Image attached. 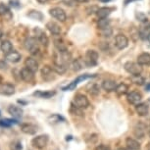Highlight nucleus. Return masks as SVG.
Segmentation results:
<instances>
[{
  "label": "nucleus",
  "instance_id": "1",
  "mask_svg": "<svg viewBox=\"0 0 150 150\" xmlns=\"http://www.w3.org/2000/svg\"><path fill=\"white\" fill-rule=\"evenodd\" d=\"M53 64L62 65V66H66L71 63L72 61V55L70 52L66 51H56L53 55Z\"/></svg>",
  "mask_w": 150,
  "mask_h": 150
},
{
  "label": "nucleus",
  "instance_id": "2",
  "mask_svg": "<svg viewBox=\"0 0 150 150\" xmlns=\"http://www.w3.org/2000/svg\"><path fill=\"white\" fill-rule=\"evenodd\" d=\"M48 141H49V135L48 134H39L36 135L35 137H33L32 139V145L35 148L41 150L44 149L47 146Z\"/></svg>",
  "mask_w": 150,
  "mask_h": 150
},
{
  "label": "nucleus",
  "instance_id": "3",
  "mask_svg": "<svg viewBox=\"0 0 150 150\" xmlns=\"http://www.w3.org/2000/svg\"><path fill=\"white\" fill-rule=\"evenodd\" d=\"M38 43L39 42L38 39H36V38H28L24 42V46L30 54L36 55L39 52Z\"/></svg>",
  "mask_w": 150,
  "mask_h": 150
},
{
  "label": "nucleus",
  "instance_id": "4",
  "mask_svg": "<svg viewBox=\"0 0 150 150\" xmlns=\"http://www.w3.org/2000/svg\"><path fill=\"white\" fill-rule=\"evenodd\" d=\"M73 104L75 106H77L80 109H86L89 106V100L84 94L81 93H78L75 95V97L73 99Z\"/></svg>",
  "mask_w": 150,
  "mask_h": 150
},
{
  "label": "nucleus",
  "instance_id": "5",
  "mask_svg": "<svg viewBox=\"0 0 150 150\" xmlns=\"http://www.w3.org/2000/svg\"><path fill=\"white\" fill-rule=\"evenodd\" d=\"M95 75H89V74H84V75H81V76H79V77L74 80L72 83H70L68 86L62 87V90L63 91H71V90H74L77 87V86L81 81H83L84 80H87V79H91V78H94Z\"/></svg>",
  "mask_w": 150,
  "mask_h": 150
},
{
  "label": "nucleus",
  "instance_id": "6",
  "mask_svg": "<svg viewBox=\"0 0 150 150\" xmlns=\"http://www.w3.org/2000/svg\"><path fill=\"white\" fill-rule=\"evenodd\" d=\"M124 68L132 76H138L142 73V67H141V65L135 63V62H132V61L126 62L124 65Z\"/></svg>",
  "mask_w": 150,
  "mask_h": 150
},
{
  "label": "nucleus",
  "instance_id": "7",
  "mask_svg": "<svg viewBox=\"0 0 150 150\" xmlns=\"http://www.w3.org/2000/svg\"><path fill=\"white\" fill-rule=\"evenodd\" d=\"M99 58V54L95 50H87L84 56V64L87 67H93L95 65H97Z\"/></svg>",
  "mask_w": 150,
  "mask_h": 150
},
{
  "label": "nucleus",
  "instance_id": "8",
  "mask_svg": "<svg viewBox=\"0 0 150 150\" xmlns=\"http://www.w3.org/2000/svg\"><path fill=\"white\" fill-rule=\"evenodd\" d=\"M40 75H41L42 80H43L44 81H47V83L54 81L56 79L55 71L53 70V68L50 67V66H44L43 68H42L41 71H40Z\"/></svg>",
  "mask_w": 150,
  "mask_h": 150
},
{
  "label": "nucleus",
  "instance_id": "9",
  "mask_svg": "<svg viewBox=\"0 0 150 150\" xmlns=\"http://www.w3.org/2000/svg\"><path fill=\"white\" fill-rule=\"evenodd\" d=\"M49 14H50V16H52L54 19L58 20V21H60V22H65L67 20L66 12L60 7H54V8H52V9H50Z\"/></svg>",
  "mask_w": 150,
  "mask_h": 150
},
{
  "label": "nucleus",
  "instance_id": "10",
  "mask_svg": "<svg viewBox=\"0 0 150 150\" xmlns=\"http://www.w3.org/2000/svg\"><path fill=\"white\" fill-rule=\"evenodd\" d=\"M33 32H35L36 39L38 40L39 43L41 45H43L44 47H47L48 44H49V39H48V36L46 35V33L42 30L39 29V28H35V29L33 30Z\"/></svg>",
  "mask_w": 150,
  "mask_h": 150
},
{
  "label": "nucleus",
  "instance_id": "11",
  "mask_svg": "<svg viewBox=\"0 0 150 150\" xmlns=\"http://www.w3.org/2000/svg\"><path fill=\"white\" fill-rule=\"evenodd\" d=\"M129 45V39L125 35H122V33H119L115 36V46L118 48V49H125L127 46Z\"/></svg>",
  "mask_w": 150,
  "mask_h": 150
},
{
  "label": "nucleus",
  "instance_id": "12",
  "mask_svg": "<svg viewBox=\"0 0 150 150\" xmlns=\"http://www.w3.org/2000/svg\"><path fill=\"white\" fill-rule=\"evenodd\" d=\"M15 86L10 83H5L0 84V94L4 96H11L15 94Z\"/></svg>",
  "mask_w": 150,
  "mask_h": 150
},
{
  "label": "nucleus",
  "instance_id": "13",
  "mask_svg": "<svg viewBox=\"0 0 150 150\" xmlns=\"http://www.w3.org/2000/svg\"><path fill=\"white\" fill-rule=\"evenodd\" d=\"M35 73H33V71H30L25 67L20 72V77H21V79L25 83H32L35 80Z\"/></svg>",
  "mask_w": 150,
  "mask_h": 150
},
{
  "label": "nucleus",
  "instance_id": "14",
  "mask_svg": "<svg viewBox=\"0 0 150 150\" xmlns=\"http://www.w3.org/2000/svg\"><path fill=\"white\" fill-rule=\"evenodd\" d=\"M146 129H147L146 125L142 123V122H138L134 128V134L137 138H143L145 137Z\"/></svg>",
  "mask_w": 150,
  "mask_h": 150
},
{
  "label": "nucleus",
  "instance_id": "15",
  "mask_svg": "<svg viewBox=\"0 0 150 150\" xmlns=\"http://www.w3.org/2000/svg\"><path fill=\"white\" fill-rule=\"evenodd\" d=\"M21 132H24L25 134H29V135H33L38 132V127L33 124H29V123H25L21 125Z\"/></svg>",
  "mask_w": 150,
  "mask_h": 150
},
{
  "label": "nucleus",
  "instance_id": "16",
  "mask_svg": "<svg viewBox=\"0 0 150 150\" xmlns=\"http://www.w3.org/2000/svg\"><path fill=\"white\" fill-rule=\"evenodd\" d=\"M127 99H128L129 103L137 105V104L140 103L141 99H142V95H141L140 92L137 91V90H134V91L129 93L128 96H127Z\"/></svg>",
  "mask_w": 150,
  "mask_h": 150
},
{
  "label": "nucleus",
  "instance_id": "17",
  "mask_svg": "<svg viewBox=\"0 0 150 150\" xmlns=\"http://www.w3.org/2000/svg\"><path fill=\"white\" fill-rule=\"evenodd\" d=\"M8 113H9L13 118L19 120V119H21L23 117L24 111H23V109L21 107H19L17 105H10L8 107Z\"/></svg>",
  "mask_w": 150,
  "mask_h": 150
},
{
  "label": "nucleus",
  "instance_id": "18",
  "mask_svg": "<svg viewBox=\"0 0 150 150\" xmlns=\"http://www.w3.org/2000/svg\"><path fill=\"white\" fill-rule=\"evenodd\" d=\"M25 67L28 68V69L30 71H33V73H36L38 70V63L35 58L28 57L26 60H25Z\"/></svg>",
  "mask_w": 150,
  "mask_h": 150
},
{
  "label": "nucleus",
  "instance_id": "19",
  "mask_svg": "<svg viewBox=\"0 0 150 150\" xmlns=\"http://www.w3.org/2000/svg\"><path fill=\"white\" fill-rule=\"evenodd\" d=\"M135 112L140 117H145L149 113V106L146 103H138L135 105Z\"/></svg>",
  "mask_w": 150,
  "mask_h": 150
},
{
  "label": "nucleus",
  "instance_id": "20",
  "mask_svg": "<svg viewBox=\"0 0 150 150\" xmlns=\"http://www.w3.org/2000/svg\"><path fill=\"white\" fill-rule=\"evenodd\" d=\"M5 60L8 62H11V63H18L21 60V54L18 51H15V50H12L9 53L5 54Z\"/></svg>",
  "mask_w": 150,
  "mask_h": 150
},
{
  "label": "nucleus",
  "instance_id": "21",
  "mask_svg": "<svg viewBox=\"0 0 150 150\" xmlns=\"http://www.w3.org/2000/svg\"><path fill=\"white\" fill-rule=\"evenodd\" d=\"M126 145L127 148H129V150H140L141 145L137 139L132 137H127L126 138Z\"/></svg>",
  "mask_w": 150,
  "mask_h": 150
},
{
  "label": "nucleus",
  "instance_id": "22",
  "mask_svg": "<svg viewBox=\"0 0 150 150\" xmlns=\"http://www.w3.org/2000/svg\"><path fill=\"white\" fill-rule=\"evenodd\" d=\"M46 28H47V30L54 35H59L61 33V28L57 23H55V22H48L46 24Z\"/></svg>",
  "mask_w": 150,
  "mask_h": 150
},
{
  "label": "nucleus",
  "instance_id": "23",
  "mask_svg": "<svg viewBox=\"0 0 150 150\" xmlns=\"http://www.w3.org/2000/svg\"><path fill=\"white\" fill-rule=\"evenodd\" d=\"M116 81L113 80H104L102 81V88L107 92H111V91H115L116 89Z\"/></svg>",
  "mask_w": 150,
  "mask_h": 150
},
{
  "label": "nucleus",
  "instance_id": "24",
  "mask_svg": "<svg viewBox=\"0 0 150 150\" xmlns=\"http://www.w3.org/2000/svg\"><path fill=\"white\" fill-rule=\"evenodd\" d=\"M137 63L141 66H150V54L149 53H141L137 57Z\"/></svg>",
  "mask_w": 150,
  "mask_h": 150
},
{
  "label": "nucleus",
  "instance_id": "25",
  "mask_svg": "<svg viewBox=\"0 0 150 150\" xmlns=\"http://www.w3.org/2000/svg\"><path fill=\"white\" fill-rule=\"evenodd\" d=\"M18 124V120L15 118L13 119H8L5 118L3 120H0V128H5V129H9L14 125Z\"/></svg>",
  "mask_w": 150,
  "mask_h": 150
},
{
  "label": "nucleus",
  "instance_id": "26",
  "mask_svg": "<svg viewBox=\"0 0 150 150\" xmlns=\"http://www.w3.org/2000/svg\"><path fill=\"white\" fill-rule=\"evenodd\" d=\"M112 11H113V8H110V7L99 8V9H97V11H96V16H97L99 19L107 18V17L112 13Z\"/></svg>",
  "mask_w": 150,
  "mask_h": 150
},
{
  "label": "nucleus",
  "instance_id": "27",
  "mask_svg": "<svg viewBox=\"0 0 150 150\" xmlns=\"http://www.w3.org/2000/svg\"><path fill=\"white\" fill-rule=\"evenodd\" d=\"M0 49H1V51L3 52L4 54H7V53H9L10 51L13 50V45L11 43L10 40L5 39V40H2L1 43H0Z\"/></svg>",
  "mask_w": 150,
  "mask_h": 150
},
{
  "label": "nucleus",
  "instance_id": "28",
  "mask_svg": "<svg viewBox=\"0 0 150 150\" xmlns=\"http://www.w3.org/2000/svg\"><path fill=\"white\" fill-rule=\"evenodd\" d=\"M56 94V91L54 90H48V91H35L33 93L35 96H38V97H40V98H45V99H48V98H51L52 96H54Z\"/></svg>",
  "mask_w": 150,
  "mask_h": 150
},
{
  "label": "nucleus",
  "instance_id": "29",
  "mask_svg": "<svg viewBox=\"0 0 150 150\" xmlns=\"http://www.w3.org/2000/svg\"><path fill=\"white\" fill-rule=\"evenodd\" d=\"M128 91H129V86H128V84H126V83L117 84V86H116V89H115V92L117 93L119 96L127 94Z\"/></svg>",
  "mask_w": 150,
  "mask_h": 150
},
{
  "label": "nucleus",
  "instance_id": "30",
  "mask_svg": "<svg viewBox=\"0 0 150 150\" xmlns=\"http://www.w3.org/2000/svg\"><path fill=\"white\" fill-rule=\"evenodd\" d=\"M28 16H29L30 19L36 20V21H42V20H43V14H42L40 11H38V10H30V12L28 13Z\"/></svg>",
  "mask_w": 150,
  "mask_h": 150
},
{
  "label": "nucleus",
  "instance_id": "31",
  "mask_svg": "<svg viewBox=\"0 0 150 150\" xmlns=\"http://www.w3.org/2000/svg\"><path fill=\"white\" fill-rule=\"evenodd\" d=\"M54 45L58 51H66L67 50V45L62 38L54 39Z\"/></svg>",
  "mask_w": 150,
  "mask_h": 150
},
{
  "label": "nucleus",
  "instance_id": "32",
  "mask_svg": "<svg viewBox=\"0 0 150 150\" xmlns=\"http://www.w3.org/2000/svg\"><path fill=\"white\" fill-rule=\"evenodd\" d=\"M9 149L10 150H23L24 146L21 140L19 139H14L13 141H11L9 144Z\"/></svg>",
  "mask_w": 150,
  "mask_h": 150
},
{
  "label": "nucleus",
  "instance_id": "33",
  "mask_svg": "<svg viewBox=\"0 0 150 150\" xmlns=\"http://www.w3.org/2000/svg\"><path fill=\"white\" fill-rule=\"evenodd\" d=\"M65 121H66V119L59 114H53L48 118V122L50 124H57L60 123V122H65Z\"/></svg>",
  "mask_w": 150,
  "mask_h": 150
},
{
  "label": "nucleus",
  "instance_id": "34",
  "mask_svg": "<svg viewBox=\"0 0 150 150\" xmlns=\"http://www.w3.org/2000/svg\"><path fill=\"white\" fill-rule=\"evenodd\" d=\"M97 27L99 30H104V29H106V28L110 27V20L108 18L99 19V21L97 23Z\"/></svg>",
  "mask_w": 150,
  "mask_h": 150
},
{
  "label": "nucleus",
  "instance_id": "35",
  "mask_svg": "<svg viewBox=\"0 0 150 150\" xmlns=\"http://www.w3.org/2000/svg\"><path fill=\"white\" fill-rule=\"evenodd\" d=\"M8 15H9L10 17H12L9 7H8L7 5L4 4V3H0V16H1V17H7Z\"/></svg>",
  "mask_w": 150,
  "mask_h": 150
},
{
  "label": "nucleus",
  "instance_id": "36",
  "mask_svg": "<svg viewBox=\"0 0 150 150\" xmlns=\"http://www.w3.org/2000/svg\"><path fill=\"white\" fill-rule=\"evenodd\" d=\"M70 112H71V114L76 115V116H80V117H83V109L78 108V107L74 105L73 103H72V106H71V108H70Z\"/></svg>",
  "mask_w": 150,
  "mask_h": 150
},
{
  "label": "nucleus",
  "instance_id": "37",
  "mask_svg": "<svg viewBox=\"0 0 150 150\" xmlns=\"http://www.w3.org/2000/svg\"><path fill=\"white\" fill-rule=\"evenodd\" d=\"M53 70L55 71L56 74H59V75H62L67 71V67L66 66H62V65H57V64H53Z\"/></svg>",
  "mask_w": 150,
  "mask_h": 150
},
{
  "label": "nucleus",
  "instance_id": "38",
  "mask_svg": "<svg viewBox=\"0 0 150 150\" xmlns=\"http://www.w3.org/2000/svg\"><path fill=\"white\" fill-rule=\"evenodd\" d=\"M132 81H134V83L137 84V86H142V84H144V83H145L144 79L141 77L140 75H138V76H132Z\"/></svg>",
  "mask_w": 150,
  "mask_h": 150
},
{
  "label": "nucleus",
  "instance_id": "39",
  "mask_svg": "<svg viewBox=\"0 0 150 150\" xmlns=\"http://www.w3.org/2000/svg\"><path fill=\"white\" fill-rule=\"evenodd\" d=\"M71 68H72L73 71L78 72V71L83 69V66H81V64L80 63V61L79 60H74L72 63H71Z\"/></svg>",
  "mask_w": 150,
  "mask_h": 150
},
{
  "label": "nucleus",
  "instance_id": "40",
  "mask_svg": "<svg viewBox=\"0 0 150 150\" xmlns=\"http://www.w3.org/2000/svg\"><path fill=\"white\" fill-rule=\"evenodd\" d=\"M140 33H141V35H143L144 38H147V36L150 35V25L146 26L145 28H143V29L140 30Z\"/></svg>",
  "mask_w": 150,
  "mask_h": 150
},
{
  "label": "nucleus",
  "instance_id": "41",
  "mask_svg": "<svg viewBox=\"0 0 150 150\" xmlns=\"http://www.w3.org/2000/svg\"><path fill=\"white\" fill-rule=\"evenodd\" d=\"M101 33H102V35L105 36V38H109L110 35H112V29L110 27H108L104 30H101Z\"/></svg>",
  "mask_w": 150,
  "mask_h": 150
},
{
  "label": "nucleus",
  "instance_id": "42",
  "mask_svg": "<svg viewBox=\"0 0 150 150\" xmlns=\"http://www.w3.org/2000/svg\"><path fill=\"white\" fill-rule=\"evenodd\" d=\"M95 150H111V148L106 144H99L95 147Z\"/></svg>",
  "mask_w": 150,
  "mask_h": 150
},
{
  "label": "nucleus",
  "instance_id": "43",
  "mask_svg": "<svg viewBox=\"0 0 150 150\" xmlns=\"http://www.w3.org/2000/svg\"><path fill=\"white\" fill-rule=\"evenodd\" d=\"M137 19L139 20L140 22H146L147 21V17L144 15L143 13L138 12V14H137Z\"/></svg>",
  "mask_w": 150,
  "mask_h": 150
},
{
  "label": "nucleus",
  "instance_id": "44",
  "mask_svg": "<svg viewBox=\"0 0 150 150\" xmlns=\"http://www.w3.org/2000/svg\"><path fill=\"white\" fill-rule=\"evenodd\" d=\"M62 2H63L65 5H67V6L72 7V6H74V5H75L76 0H62Z\"/></svg>",
  "mask_w": 150,
  "mask_h": 150
},
{
  "label": "nucleus",
  "instance_id": "45",
  "mask_svg": "<svg viewBox=\"0 0 150 150\" xmlns=\"http://www.w3.org/2000/svg\"><path fill=\"white\" fill-rule=\"evenodd\" d=\"M8 69V64L5 62V60H0V70L5 71Z\"/></svg>",
  "mask_w": 150,
  "mask_h": 150
},
{
  "label": "nucleus",
  "instance_id": "46",
  "mask_svg": "<svg viewBox=\"0 0 150 150\" xmlns=\"http://www.w3.org/2000/svg\"><path fill=\"white\" fill-rule=\"evenodd\" d=\"M10 3H11V5H12V6H14V7H19V6H20V5H18V4H19V2H18V1H15V0H11Z\"/></svg>",
  "mask_w": 150,
  "mask_h": 150
},
{
  "label": "nucleus",
  "instance_id": "47",
  "mask_svg": "<svg viewBox=\"0 0 150 150\" xmlns=\"http://www.w3.org/2000/svg\"><path fill=\"white\" fill-rule=\"evenodd\" d=\"M36 1H38V3H40V4H45V3H47L49 0H36Z\"/></svg>",
  "mask_w": 150,
  "mask_h": 150
},
{
  "label": "nucleus",
  "instance_id": "48",
  "mask_svg": "<svg viewBox=\"0 0 150 150\" xmlns=\"http://www.w3.org/2000/svg\"><path fill=\"white\" fill-rule=\"evenodd\" d=\"M77 2H80V3H86V2H88L89 0H76Z\"/></svg>",
  "mask_w": 150,
  "mask_h": 150
},
{
  "label": "nucleus",
  "instance_id": "49",
  "mask_svg": "<svg viewBox=\"0 0 150 150\" xmlns=\"http://www.w3.org/2000/svg\"><path fill=\"white\" fill-rule=\"evenodd\" d=\"M72 139H73L72 135H67V137H66V140L67 141H70V140H72Z\"/></svg>",
  "mask_w": 150,
  "mask_h": 150
},
{
  "label": "nucleus",
  "instance_id": "50",
  "mask_svg": "<svg viewBox=\"0 0 150 150\" xmlns=\"http://www.w3.org/2000/svg\"><path fill=\"white\" fill-rule=\"evenodd\" d=\"M132 1H137V0H125V4L128 5L129 2H132Z\"/></svg>",
  "mask_w": 150,
  "mask_h": 150
},
{
  "label": "nucleus",
  "instance_id": "51",
  "mask_svg": "<svg viewBox=\"0 0 150 150\" xmlns=\"http://www.w3.org/2000/svg\"><path fill=\"white\" fill-rule=\"evenodd\" d=\"M145 88H146V90H147V91H150V83L146 84Z\"/></svg>",
  "mask_w": 150,
  "mask_h": 150
},
{
  "label": "nucleus",
  "instance_id": "52",
  "mask_svg": "<svg viewBox=\"0 0 150 150\" xmlns=\"http://www.w3.org/2000/svg\"><path fill=\"white\" fill-rule=\"evenodd\" d=\"M18 103H21V104H23V105L27 104V102H25V101H22V100H18Z\"/></svg>",
  "mask_w": 150,
  "mask_h": 150
},
{
  "label": "nucleus",
  "instance_id": "53",
  "mask_svg": "<svg viewBox=\"0 0 150 150\" xmlns=\"http://www.w3.org/2000/svg\"><path fill=\"white\" fill-rule=\"evenodd\" d=\"M117 150H129V148H124V147H120V148H118Z\"/></svg>",
  "mask_w": 150,
  "mask_h": 150
},
{
  "label": "nucleus",
  "instance_id": "54",
  "mask_svg": "<svg viewBox=\"0 0 150 150\" xmlns=\"http://www.w3.org/2000/svg\"><path fill=\"white\" fill-rule=\"evenodd\" d=\"M2 36H3V33H2V30H0V39L2 38Z\"/></svg>",
  "mask_w": 150,
  "mask_h": 150
},
{
  "label": "nucleus",
  "instance_id": "55",
  "mask_svg": "<svg viewBox=\"0 0 150 150\" xmlns=\"http://www.w3.org/2000/svg\"><path fill=\"white\" fill-rule=\"evenodd\" d=\"M98 1H100V2H109L110 0H98Z\"/></svg>",
  "mask_w": 150,
  "mask_h": 150
},
{
  "label": "nucleus",
  "instance_id": "56",
  "mask_svg": "<svg viewBox=\"0 0 150 150\" xmlns=\"http://www.w3.org/2000/svg\"><path fill=\"white\" fill-rule=\"evenodd\" d=\"M146 39H147V40H148V41L150 42V35H149L148 36H147V38H146Z\"/></svg>",
  "mask_w": 150,
  "mask_h": 150
},
{
  "label": "nucleus",
  "instance_id": "57",
  "mask_svg": "<svg viewBox=\"0 0 150 150\" xmlns=\"http://www.w3.org/2000/svg\"><path fill=\"white\" fill-rule=\"evenodd\" d=\"M1 83H2V78L0 77V84H1Z\"/></svg>",
  "mask_w": 150,
  "mask_h": 150
},
{
  "label": "nucleus",
  "instance_id": "58",
  "mask_svg": "<svg viewBox=\"0 0 150 150\" xmlns=\"http://www.w3.org/2000/svg\"><path fill=\"white\" fill-rule=\"evenodd\" d=\"M0 115H1V112H0Z\"/></svg>",
  "mask_w": 150,
  "mask_h": 150
},
{
  "label": "nucleus",
  "instance_id": "59",
  "mask_svg": "<svg viewBox=\"0 0 150 150\" xmlns=\"http://www.w3.org/2000/svg\"><path fill=\"white\" fill-rule=\"evenodd\" d=\"M0 150H1V149H0Z\"/></svg>",
  "mask_w": 150,
  "mask_h": 150
}]
</instances>
